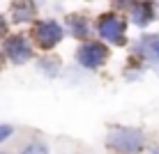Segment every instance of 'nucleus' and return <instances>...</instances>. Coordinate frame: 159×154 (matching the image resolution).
<instances>
[{
	"instance_id": "nucleus-18",
	"label": "nucleus",
	"mask_w": 159,
	"mask_h": 154,
	"mask_svg": "<svg viewBox=\"0 0 159 154\" xmlns=\"http://www.w3.org/2000/svg\"><path fill=\"white\" fill-rule=\"evenodd\" d=\"M155 2H159V0H155Z\"/></svg>"
},
{
	"instance_id": "nucleus-16",
	"label": "nucleus",
	"mask_w": 159,
	"mask_h": 154,
	"mask_svg": "<svg viewBox=\"0 0 159 154\" xmlns=\"http://www.w3.org/2000/svg\"><path fill=\"white\" fill-rule=\"evenodd\" d=\"M152 154H159V150H157V152H152Z\"/></svg>"
},
{
	"instance_id": "nucleus-13",
	"label": "nucleus",
	"mask_w": 159,
	"mask_h": 154,
	"mask_svg": "<svg viewBox=\"0 0 159 154\" xmlns=\"http://www.w3.org/2000/svg\"><path fill=\"white\" fill-rule=\"evenodd\" d=\"M113 5L120 7V9H129L131 5H134V0H113Z\"/></svg>"
},
{
	"instance_id": "nucleus-7",
	"label": "nucleus",
	"mask_w": 159,
	"mask_h": 154,
	"mask_svg": "<svg viewBox=\"0 0 159 154\" xmlns=\"http://www.w3.org/2000/svg\"><path fill=\"white\" fill-rule=\"evenodd\" d=\"M134 53L148 62L159 64V32H143L134 44Z\"/></svg>"
},
{
	"instance_id": "nucleus-12",
	"label": "nucleus",
	"mask_w": 159,
	"mask_h": 154,
	"mask_svg": "<svg viewBox=\"0 0 159 154\" xmlns=\"http://www.w3.org/2000/svg\"><path fill=\"white\" fill-rule=\"evenodd\" d=\"M14 134V126L12 124H0V143H5L7 138H12Z\"/></svg>"
},
{
	"instance_id": "nucleus-4",
	"label": "nucleus",
	"mask_w": 159,
	"mask_h": 154,
	"mask_svg": "<svg viewBox=\"0 0 159 154\" xmlns=\"http://www.w3.org/2000/svg\"><path fill=\"white\" fill-rule=\"evenodd\" d=\"M108 60V46L104 42H83L76 51V62L83 69H99Z\"/></svg>"
},
{
	"instance_id": "nucleus-17",
	"label": "nucleus",
	"mask_w": 159,
	"mask_h": 154,
	"mask_svg": "<svg viewBox=\"0 0 159 154\" xmlns=\"http://www.w3.org/2000/svg\"><path fill=\"white\" fill-rule=\"evenodd\" d=\"M0 154H7V152H0Z\"/></svg>"
},
{
	"instance_id": "nucleus-5",
	"label": "nucleus",
	"mask_w": 159,
	"mask_h": 154,
	"mask_svg": "<svg viewBox=\"0 0 159 154\" xmlns=\"http://www.w3.org/2000/svg\"><path fill=\"white\" fill-rule=\"evenodd\" d=\"M2 53L12 64H25V62L32 60V55H35L30 42L25 39L23 35H9L7 39H5V44H2Z\"/></svg>"
},
{
	"instance_id": "nucleus-8",
	"label": "nucleus",
	"mask_w": 159,
	"mask_h": 154,
	"mask_svg": "<svg viewBox=\"0 0 159 154\" xmlns=\"http://www.w3.org/2000/svg\"><path fill=\"white\" fill-rule=\"evenodd\" d=\"M9 14H12V21L16 25L35 23L37 5H35V0H12V2H9Z\"/></svg>"
},
{
	"instance_id": "nucleus-1",
	"label": "nucleus",
	"mask_w": 159,
	"mask_h": 154,
	"mask_svg": "<svg viewBox=\"0 0 159 154\" xmlns=\"http://www.w3.org/2000/svg\"><path fill=\"white\" fill-rule=\"evenodd\" d=\"M106 147L118 154H141L145 147V134L134 126H118L108 131Z\"/></svg>"
},
{
	"instance_id": "nucleus-6",
	"label": "nucleus",
	"mask_w": 159,
	"mask_h": 154,
	"mask_svg": "<svg viewBox=\"0 0 159 154\" xmlns=\"http://www.w3.org/2000/svg\"><path fill=\"white\" fill-rule=\"evenodd\" d=\"M157 19V2L155 0H134L129 7V21L136 28H148Z\"/></svg>"
},
{
	"instance_id": "nucleus-11",
	"label": "nucleus",
	"mask_w": 159,
	"mask_h": 154,
	"mask_svg": "<svg viewBox=\"0 0 159 154\" xmlns=\"http://www.w3.org/2000/svg\"><path fill=\"white\" fill-rule=\"evenodd\" d=\"M21 154H48V145L42 140H30L28 145L21 150Z\"/></svg>"
},
{
	"instance_id": "nucleus-10",
	"label": "nucleus",
	"mask_w": 159,
	"mask_h": 154,
	"mask_svg": "<svg viewBox=\"0 0 159 154\" xmlns=\"http://www.w3.org/2000/svg\"><path fill=\"white\" fill-rule=\"evenodd\" d=\"M44 74L48 76V78H53V76H58L60 74V60L58 58H51V55H46V58H42L39 60V64H37Z\"/></svg>"
},
{
	"instance_id": "nucleus-3",
	"label": "nucleus",
	"mask_w": 159,
	"mask_h": 154,
	"mask_svg": "<svg viewBox=\"0 0 159 154\" xmlns=\"http://www.w3.org/2000/svg\"><path fill=\"white\" fill-rule=\"evenodd\" d=\"M65 37V28L53 19H44L32 23V42L42 51H53Z\"/></svg>"
},
{
	"instance_id": "nucleus-9",
	"label": "nucleus",
	"mask_w": 159,
	"mask_h": 154,
	"mask_svg": "<svg viewBox=\"0 0 159 154\" xmlns=\"http://www.w3.org/2000/svg\"><path fill=\"white\" fill-rule=\"evenodd\" d=\"M65 28H67V32L74 39L85 42L88 37H90V21H88L85 16H81V14H69L67 19H65Z\"/></svg>"
},
{
	"instance_id": "nucleus-14",
	"label": "nucleus",
	"mask_w": 159,
	"mask_h": 154,
	"mask_svg": "<svg viewBox=\"0 0 159 154\" xmlns=\"http://www.w3.org/2000/svg\"><path fill=\"white\" fill-rule=\"evenodd\" d=\"M5 35H7V21H5V16L0 14V39H2Z\"/></svg>"
},
{
	"instance_id": "nucleus-15",
	"label": "nucleus",
	"mask_w": 159,
	"mask_h": 154,
	"mask_svg": "<svg viewBox=\"0 0 159 154\" xmlns=\"http://www.w3.org/2000/svg\"><path fill=\"white\" fill-rule=\"evenodd\" d=\"M2 64H5V53L0 51V69H2Z\"/></svg>"
},
{
	"instance_id": "nucleus-2",
	"label": "nucleus",
	"mask_w": 159,
	"mask_h": 154,
	"mask_svg": "<svg viewBox=\"0 0 159 154\" xmlns=\"http://www.w3.org/2000/svg\"><path fill=\"white\" fill-rule=\"evenodd\" d=\"M97 35L106 44L125 46V42H127V21L118 12H106L97 19Z\"/></svg>"
}]
</instances>
